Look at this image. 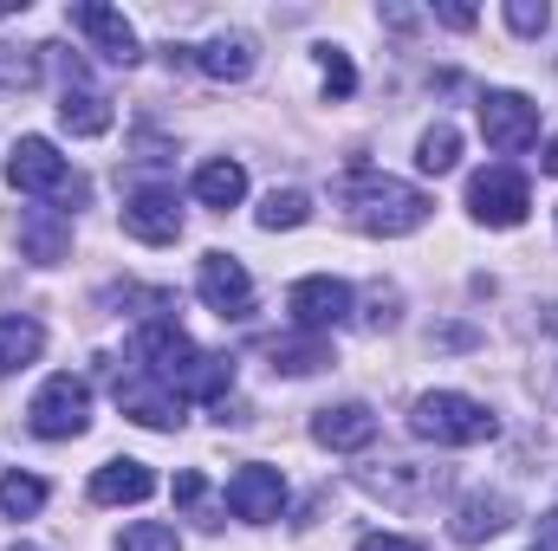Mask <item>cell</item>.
I'll return each instance as SVG.
<instances>
[{
	"mask_svg": "<svg viewBox=\"0 0 558 551\" xmlns=\"http://www.w3.org/2000/svg\"><path fill=\"white\" fill-rule=\"evenodd\" d=\"M111 396H118V409L131 415V421H143V428H182V396L162 383V377H149V370H131V377H118L111 383Z\"/></svg>",
	"mask_w": 558,
	"mask_h": 551,
	"instance_id": "cell-9",
	"label": "cell"
},
{
	"mask_svg": "<svg viewBox=\"0 0 558 551\" xmlns=\"http://www.w3.org/2000/svg\"><path fill=\"white\" fill-rule=\"evenodd\" d=\"M7 182L20 195H52V201H85V175H72V162L46 137H20L7 156Z\"/></svg>",
	"mask_w": 558,
	"mask_h": 551,
	"instance_id": "cell-3",
	"label": "cell"
},
{
	"mask_svg": "<svg viewBox=\"0 0 558 551\" xmlns=\"http://www.w3.org/2000/svg\"><path fill=\"white\" fill-rule=\"evenodd\" d=\"M241 195H247V169L241 162H228V156H215V162H202L195 169V201L202 208H241Z\"/></svg>",
	"mask_w": 558,
	"mask_h": 551,
	"instance_id": "cell-21",
	"label": "cell"
},
{
	"mask_svg": "<svg viewBox=\"0 0 558 551\" xmlns=\"http://www.w3.org/2000/svg\"><path fill=\"white\" fill-rule=\"evenodd\" d=\"M156 493V474L143 467V461H105L98 474H92V500L98 506H137Z\"/></svg>",
	"mask_w": 558,
	"mask_h": 551,
	"instance_id": "cell-19",
	"label": "cell"
},
{
	"mask_svg": "<svg viewBox=\"0 0 558 551\" xmlns=\"http://www.w3.org/2000/svg\"><path fill=\"white\" fill-rule=\"evenodd\" d=\"M39 85V52L33 46H0V91H33Z\"/></svg>",
	"mask_w": 558,
	"mask_h": 551,
	"instance_id": "cell-27",
	"label": "cell"
},
{
	"mask_svg": "<svg viewBox=\"0 0 558 551\" xmlns=\"http://www.w3.org/2000/svg\"><path fill=\"white\" fill-rule=\"evenodd\" d=\"M39 506H46V480L39 474H7L0 480V513L7 519H33Z\"/></svg>",
	"mask_w": 558,
	"mask_h": 551,
	"instance_id": "cell-26",
	"label": "cell"
},
{
	"mask_svg": "<svg viewBox=\"0 0 558 551\" xmlns=\"http://www.w3.org/2000/svg\"><path fill=\"white\" fill-rule=\"evenodd\" d=\"M468 208H474L481 228H520L526 208H533V188H526V175L513 162H494V169H481L468 182Z\"/></svg>",
	"mask_w": 558,
	"mask_h": 551,
	"instance_id": "cell-5",
	"label": "cell"
},
{
	"mask_svg": "<svg viewBox=\"0 0 558 551\" xmlns=\"http://www.w3.org/2000/svg\"><path fill=\"white\" fill-rule=\"evenodd\" d=\"M59 124H65L72 137H105V131H111V98L85 85V65H78V59H65V91H59Z\"/></svg>",
	"mask_w": 558,
	"mask_h": 551,
	"instance_id": "cell-13",
	"label": "cell"
},
{
	"mask_svg": "<svg viewBox=\"0 0 558 551\" xmlns=\"http://www.w3.org/2000/svg\"><path fill=\"white\" fill-rule=\"evenodd\" d=\"M39 351H46V331L33 318H0V377L7 370H26Z\"/></svg>",
	"mask_w": 558,
	"mask_h": 551,
	"instance_id": "cell-23",
	"label": "cell"
},
{
	"mask_svg": "<svg viewBox=\"0 0 558 551\" xmlns=\"http://www.w3.org/2000/svg\"><path fill=\"white\" fill-rule=\"evenodd\" d=\"M189 59H195L215 85H241V78L254 72V39H247V33H215V39L195 46Z\"/></svg>",
	"mask_w": 558,
	"mask_h": 551,
	"instance_id": "cell-18",
	"label": "cell"
},
{
	"mask_svg": "<svg viewBox=\"0 0 558 551\" xmlns=\"http://www.w3.org/2000/svg\"><path fill=\"white\" fill-rule=\"evenodd\" d=\"M513 526V500L507 493H474L461 513H454V539L461 546H487L494 532H507Z\"/></svg>",
	"mask_w": 558,
	"mask_h": 551,
	"instance_id": "cell-20",
	"label": "cell"
},
{
	"mask_svg": "<svg viewBox=\"0 0 558 551\" xmlns=\"http://www.w3.org/2000/svg\"><path fill=\"white\" fill-rule=\"evenodd\" d=\"M202 493H208V487H202V474H175V500H182V506H195Z\"/></svg>",
	"mask_w": 558,
	"mask_h": 551,
	"instance_id": "cell-34",
	"label": "cell"
},
{
	"mask_svg": "<svg viewBox=\"0 0 558 551\" xmlns=\"http://www.w3.org/2000/svg\"><path fill=\"white\" fill-rule=\"evenodd\" d=\"M305 221H312V195H299V188H274V195L260 201V228H267V234L305 228Z\"/></svg>",
	"mask_w": 558,
	"mask_h": 551,
	"instance_id": "cell-24",
	"label": "cell"
},
{
	"mask_svg": "<svg viewBox=\"0 0 558 551\" xmlns=\"http://www.w3.org/2000/svg\"><path fill=\"white\" fill-rule=\"evenodd\" d=\"M13 551H39V546H13Z\"/></svg>",
	"mask_w": 558,
	"mask_h": 551,
	"instance_id": "cell-37",
	"label": "cell"
},
{
	"mask_svg": "<svg viewBox=\"0 0 558 551\" xmlns=\"http://www.w3.org/2000/svg\"><path fill=\"white\" fill-rule=\"evenodd\" d=\"M195 292H202V305H208L215 318H247V311H254V279H247V267H241L234 254H202Z\"/></svg>",
	"mask_w": 558,
	"mask_h": 551,
	"instance_id": "cell-8",
	"label": "cell"
},
{
	"mask_svg": "<svg viewBox=\"0 0 558 551\" xmlns=\"http://www.w3.org/2000/svg\"><path fill=\"white\" fill-rule=\"evenodd\" d=\"M318 65H325V91H331V98H351V91H357V72H351V59H344L338 46H318Z\"/></svg>",
	"mask_w": 558,
	"mask_h": 551,
	"instance_id": "cell-30",
	"label": "cell"
},
{
	"mask_svg": "<svg viewBox=\"0 0 558 551\" xmlns=\"http://www.w3.org/2000/svg\"><path fill=\"white\" fill-rule=\"evenodd\" d=\"M72 26L111 59V65H137V33H131V20L118 13V7H98V0H85V7H72Z\"/></svg>",
	"mask_w": 558,
	"mask_h": 551,
	"instance_id": "cell-14",
	"label": "cell"
},
{
	"mask_svg": "<svg viewBox=\"0 0 558 551\" xmlns=\"http://www.w3.org/2000/svg\"><path fill=\"white\" fill-rule=\"evenodd\" d=\"M26 428H33L39 441H72V434H85V428H92V390H85L78 377H46L39 396L26 403Z\"/></svg>",
	"mask_w": 558,
	"mask_h": 551,
	"instance_id": "cell-4",
	"label": "cell"
},
{
	"mask_svg": "<svg viewBox=\"0 0 558 551\" xmlns=\"http://www.w3.org/2000/svg\"><path fill=\"white\" fill-rule=\"evenodd\" d=\"M371 331H390L397 325V285H371V311H364Z\"/></svg>",
	"mask_w": 558,
	"mask_h": 551,
	"instance_id": "cell-31",
	"label": "cell"
},
{
	"mask_svg": "<svg viewBox=\"0 0 558 551\" xmlns=\"http://www.w3.org/2000/svg\"><path fill=\"white\" fill-rule=\"evenodd\" d=\"M162 383H169L182 403H221V396L234 390V357H221V351H189L182 364L162 370Z\"/></svg>",
	"mask_w": 558,
	"mask_h": 551,
	"instance_id": "cell-10",
	"label": "cell"
},
{
	"mask_svg": "<svg viewBox=\"0 0 558 551\" xmlns=\"http://www.w3.org/2000/svg\"><path fill=\"white\" fill-rule=\"evenodd\" d=\"M20 254H26L33 267H59V260L72 254V215H59V208H26V215H20Z\"/></svg>",
	"mask_w": 558,
	"mask_h": 551,
	"instance_id": "cell-15",
	"label": "cell"
},
{
	"mask_svg": "<svg viewBox=\"0 0 558 551\" xmlns=\"http://www.w3.org/2000/svg\"><path fill=\"white\" fill-rule=\"evenodd\" d=\"M118 551H182V539H175V526L143 519V526H131V532L118 539Z\"/></svg>",
	"mask_w": 558,
	"mask_h": 551,
	"instance_id": "cell-28",
	"label": "cell"
},
{
	"mask_svg": "<svg viewBox=\"0 0 558 551\" xmlns=\"http://www.w3.org/2000/svg\"><path fill=\"white\" fill-rule=\"evenodd\" d=\"M331 201L344 208V221H351V228H364V234H384V241H397V234H416L422 221L435 215V201H428L422 188L397 182V175H384V169H351V175H338Z\"/></svg>",
	"mask_w": 558,
	"mask_h": 551,
	"instance_id": "cell-1",
	"label": "cell"
},
{
	"mask_svg": "<svg viewBox=\"0 0 558 551\" xmlns=\"http://www.w3.org/2000/svg\"><path fill=\"white\" fill-rule=\"evenodd\" d=\"M267 357H274L279 377H312L331 364V344L318 331H299V338H267Z\"/></svg>",
	"mask_w": 558,
	"mask_h": 551,
	"instance_id": "cell-22",
	"label": "cell"
},
{
	"mask_svg": "<svg viewBox=\"0 0 558 551\" xmlns=\"http://www.w3.org/2000/svg\"><path fill=\"white\" fill-rule=\"evenodd\" d=\"M371 493H384L390 506H416V500H435L441 493V467H416V461H397L384 474H364Z\"/></svg>",
	"mask_w": 558,
	"mask_h": 551,
	"instance_id": "cell-17",
	"label": "cell"
},
{
	"mask_svg": "<svg viewBox=\"0 0 558 551\" xmlns=\"http://www.w3.org/2000/svg\"><path fill=\"white\" fill-rule=\"evenodd\" d=\"M124 234L143 241V247H175V241H182V208H175V195H169V188H137V195L124 201Z\"/></svg>",
	"mask_w": 558,
	"mask_h": 551,
	"instance_id": "cell-11",
	"label": "cell"
},
{
	"mask_svg": "<svg viewBox=\"0 0 558 551\" xmlns=\"http://www.w3.org/2000/svg\"><path fill=\"white\" fill-rule=\"evenodd\" d=\"M533 551H558V513H553V526H546V539H539Z\"/></svg>",
	"mask_w": 558,
	"mask_h": 551,
	"instance_id": "cell-35",
	"label": "cell"
},
{
	"mask_svg": "<svg viewBox=\"0 0 558 551\" xmlns=\"http://www.w3.org/2000/svg\"><path fill=\"white\" fill-rule=\"evenodd\" d=\"M481 137L494 143L500 156H520L539 143V105L520 91H487L481 98Z\"/></svg>",
	"mask_w": 558,
	"mask_h": 551,
	"instance_id": "cell-6",
	"label": "cell"
},
{
	"mask_svg": "<svg viewBox=\"0 0 558 551\" xmlns=\"http://www.w3.org/2000/svg\"><path fill=\"white\" fill-rule=\"evenodd\" d=\"M454 162H461V137H454V124L422 131V143H416V169L422 175H448Z\"/></svg>",
	"mask_w": 558,
	"mask_h": 551,
	"instance_id": "cell-25",
	"label": "cell"
},
{
	"mask_svg": "<svg viewBox=\"0 0 558 551\" xmlns=\"http://www.w3.org/2000/svg\"><path fill=\"white\" fill-rule=\"evenodd\" d=\"M435 20H441V26H454V33H468V26H474V7H461V0H441V7H435Z\"/></svg>",
	"mask_w": 558,
	"mask_h": 551,
	"instance_id": "cell-32",
	"label": "cell"
},
{
	"mask_svg": "<svg viewBox=\"0 0 558 551\" xmlns=\"http://www.w3.org/2000/svg\"><path fill=\"white\" fill-rule=\"evenodd\" d=\"M546 175H558V137H553V149H546Z\"/></svg>",
	"mask_w": 558,
	"mask_h": 551,
	"instance_id": "cell-36",
	"label": "cell"
},
{
	"mask_svg": "<svg viewBox=\"0 0 558 551\" xmlns=\"http://www.w3.org/2000/svg\"><path fill=\"white\" fill-rule=\"evenodd\" d=\"M228 513L247 519V526H274L279 513H286V480H279V467H241V474L228 480Z\"/></svg>",
	"mask_w": 558,
	"mask_h": 551,
	"instance_id": "cell-12",
	"label": "cell"
},
{
	"mask_svg": "<svg viewBox=\"0 0 558 551\" xmlns=\"http://www.w3.org/2000/svg\"><path fill=\"white\" fill-rule=\"evenodd\" d=\"M357 551H422L416 539H397V532H371V539H357Z\"/></svg>",
	"mask_w": 558,
	"mask_h": 551,
	"instance_id": "cell-33",
	"label": "cell"
},
{
	"mask_svg": "<svg viewBox=\"0 0 558 551\" xmlns=\"http://www.w3.org/2000/svg\"><path fill=\"white\" fill-rule=\"evenodd\" d=\"M286 311H292L299 331H318V338H325V331H338V325L351 318V285L331 279V273H312L286 292Z\"/></svg>",
	"mask_w": 558,
	"mask_h": 551,
	"instance_id": "cell-7",
	"label": "cell"
},
{
	"mask_svg": "<svg viewBox=\"0 0 558 551\" xmlns=\"http://www.w3.org/2000/svg\"><path fill=\"white\" fill-rule=\"evenodd\" d=\"M507 26H513L520 39H539V33L553 26V13H546V0H507Z\"/></svg>",
	"mask_w": 558,
	"mask_h": 551,
	"instance_id": "cell-29",
	"label": "cell"
},
{
	"mask_svg": "<svg viewBox=\"0 0 558 551\" xmlns=\"http://www.w3.org/2000/svg\"><path fill=\"white\" fill-rule=\"evenodd\" d=\"M410 428H416L422 441H435V448H474V441H494L500 421H494L487 403H474L461 390H428L410 409Z\"/></svg>",
	"mask_w": 558,
	"mask_h": 551,
	"instance_id": "cell-2",
	"label": "cell"
},
{
	"mask_svg": "<svg viewBox=\"0 0 558 551\" xmlns=\"http://www.w3.org/2000/svg\"><path fill=\"white\" fill-rule=\"evenodd\" d=\"M312 441H318V448H331V454H357V448H371V441H377V415L364 409V403L318 409V415H312Z\"/></svg>",
	"mask_w": 558,
	"mask_h": 551,
	"instance_id": "cell-16",
	"label": "cell"
}]
</instances>
